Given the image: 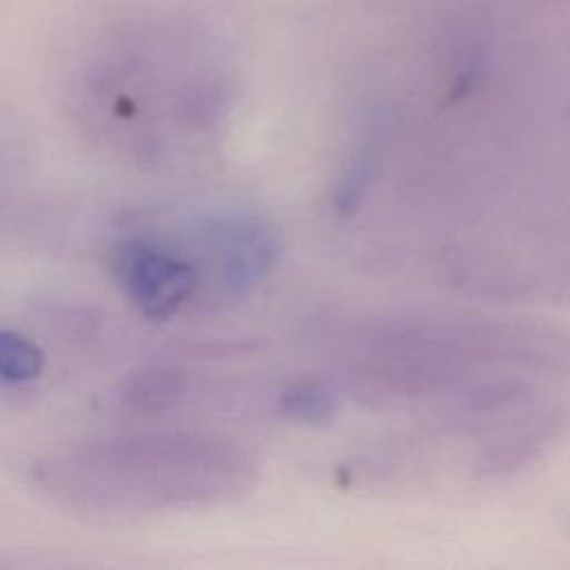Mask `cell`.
Segmentation results:
<instances>
[{
    "label": "cell",
    "instance_id": "obj_1",
    "mask_svg": "<svg viewBox=\"0 0 570 570\" xmlns=\"http://www.w3.org/2000/svg\"><path fill=\"white\" fill-rule=\"evenodd\" d=\"M243 476L240 459L196 436H129L45 463L38 479L71 503L149 510L223 497Z\"/></svg>",
    "mask_w": 570,
    "mask_h": 570
},
{
    "label": "cell",
    "instance_id": "obj_2",
    "mask_svg": "<svg viewBox=\"0 0 570 570\" xmlns=\"http://www.w3.org/2000/svg\"><path fill=\"white\" fill-rule=\"evenodd\" d=\"M109 265L125 296L149 321L169 318L198 287V269L151 240L116 245Z\"/></svg>",
    "mask_w": 570,
    "mask_h": 570
},
{
    "label": "cell",
    "instance_id": "obj_3",
    "mask_svg": "<svg viewBox=\"0 0 570 570\" xmlns=\"http://www.w3.org/2000/svg\"><path fill=\"white\" fill-rule=\"evenodd\" d=\"M212 252L227 287L243 289L261 278L272 261V236L252 220L223 223L212 232Z\"/></svg>",
    "mask_w": 570,
    "mask_h": 570
},
{
    "label": "cell",
    "instance_id": "obj_4",
    "mask_svg": "<svg viewBox=\"0 0 570 570\" xmlns=\"http://www.w3.org/2000/svg\"><path fill=\"white\" fill-rule=\"evenodd\" d=\"M185 372L171 365H145L129 372L118 387L120 403L140 414L174 407L185 392Z\"/></svg>",
    "mask_w": 570,
    "mask_h": 570
},
{
    "label": "cell",
    "instance_id": "obj_5",
    "mask_svg": "<svg viewBox=\"0 0 570 570\" xmlns=\"http://www.w3.org/2000/svg\"><path fill=\"white\" fill-rule=\"evenodd\" d=\"M45 352L20 332L0 327V379L27 383L42 374Z\"/></svg>",
    "mask_w": 570,
    "mask_h": 570
}]
</instances>
